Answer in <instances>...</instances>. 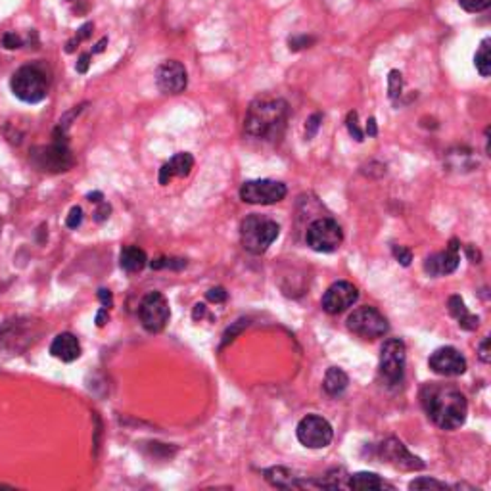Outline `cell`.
<instances>
[{"mask_svg":"<svg viewBox=\"0 0 491 491\" xmlns=\"http://www.w3.org/2000/svg\"><path fill=\"white\" fill-rule=\"evenodd\" d=\"M409 490H448V485L434 478H416L409 484Z\"/></svg>","mask_w":491,"mask_h":491,"instance_id":"25","label":"cell"},{"mask_svg":"<svg viewBox=\"0 0 491 491\" xmlns=\"http://www.w3.org/2000/svg\"><path fill=\"white\" fill-rule=\"evenodd\" d=\"M297 440L309 449H324L330 445L334 438L332 426L327 418L319 415H307L300 421L296 428Z\"/></svg>","mask_w":491,"mask_h":491,"instance_id":"9","label":"cell"},{"mask_svg":"<svg viewBox=\"0 0 491 491\" xmlns=\"http://www.w3.org/2000/svg\"><path fill=\"white\" fill-rule=\"evenodd\" d=\"M12 93L26 104H38L48 95V81L43 70L37 65H23L12 75Z\"/></svg>","mask_w":491,"mask_h":491,"instance_id":"4","label":"cell"},{"mask_svg":"<svg viewBox=\"0 0 491 491\" xmlns=\"http://www.w3.org/2000/svg\"><path fill=\"white\" fill-rule=\"evenodd\" d=\"M394 255H396L397 261L403 265V267H409L411 261H413V253H411V250L403 248V246H394Z\"/></svg>","mask_w":491,"mask_h":491,"instance_id":"34","label":"cell"},{"mask_svg":"<svg viewBox=\"0 0 491 491\" xmlns=\"http://www.w3.org/2000/svg\"><path fill=\"white\" fill-rule=\"evenodd\" d=\"M156 83L162 93L165 95H181L186 85H189V75L181 62L169 60L164 62L156 71Z\"/></svg>","mask_w":491,"mask_h":491,"instance_id":"13","label":"cell"},{"mask_svg":"<svg viewBox=\"0 0 491 491\" xmlns=\"http://www.w3.org/2000/svg\"><path fill=\"white\" fill-rule=\"evenodd\" d=\"M401 88H403V79H401V73L397 70L390 71V77H388V90H390V98L396 100L397 96L401 95Z\"/></svg>","mask_w":491,"mask_h":491,"instance_id":"26","label":"cell"},{"mask_svg":"<svg viewBox=\"0 0 491 491\" xmlns=\"http://www.w3.org/2000/svg\"><path fill=\"white\" fill-rule=\"evenodd\" d=\"M265 478L269 484H273L275 487H284V490H290V487H303V482L297 476H294L292 470L284 468V466H273L269 470H265Z\"/></svg>","mask_w":491,"mask_h":491,"instance_id":"21","label":"cell"},{"mask_svg":"<svg viewBox=\"0 0 491 491\" xmlns=\"http://www.w3.org/2000/svg\"><path fill=\"white\" fill-rule=\"evenodd\" d=\"M321 121H322L321 114H313L311 117H309L307 125H305V137H307V140H311L313 137H315L317 131H319V127H321Z\"/></svg>","mask_w":491,"mask_h":491,"instance_id":"32","label":"cell"},{"mask_svg":"<svg viewBox=\"0 0 491 491\" xmlns=\"http://www.w3.org/2000/svg\"><path fill=\"white\" fill-rule=\"evenodd\" d=\"M288 104L283 98H259L246 114L244 129L253 139L275 140L283 134Z\"/></svg>","mask_w":491,"mask_h":491,"instance_id":"2","label":"cell"},{"mask_svg":"<svg viewBox=\"0 0 491 491\" xmlns=\"http://www.w3.org/2000/svg\"><path fill=\"white\" fill-rule=\"evenodd\" d=\"M305 242L311 250L319 253H332L344 242V233L340 225L332 219H317L309 225L305 233Z\"/></svg>","mask_w":491,"mask_h":491,"instance_id":"6","label":"cell"},{"mask_svg":"<svg viewBox=\"0 0 491 491\" xmlns=\"http://www.w3.org/2000/svg\"><path fill=\"white\" fill-rule=\"evenodd\" d=\"M459 4L463 10H466V12L476 14V12H484V10H487L491 4V0H459Z\"/></svg>","mask_w":491,"mask_h":491,"instance_id":"28","label":"cell"},{"mask_svg":"<svg viewBox=\"0 0 491 491\" xmlns=\"http://www.w3.org/2000/svg\"><path fill=\"white\" fill-rule=\"evenodd\" d=\"M280 227L269 217H261V215H250L242 221L240 227V240L244 246L246 252L253 253V255H261L269 250V246L278 238Z\"/></svg>","mask_w":491,"mask_h":491,"instance_id":"3","label":"cell"},{"mask_svg":"<svg viewBox=\"0 0 491 491\" xmlns=\"http://www.w3.org/2000/svg\"><path fill=\"white\" fill-rule=\"evenodd\" d=\"M194 167V158L189 152H179L159 169V184H169L175 176H186Z\"/></svg>","mask_w":491,"mask_h":491,"instance_id":"18","label":"cell"},{"mask_svg":"<svg viewBox=\"0 0 491 491\" xmlns=\"http://www.w3.org/2000/svg\"><path fill=\"white\" fill-rule=\"evenodd\" d=\"M346 487L349 490H384V487H391L380 478L378 474L374 472H357L349 476V480L346 482Z\"/></svg>","mask_w":491,"mask_h":491,"instance_id":"22","label":"cell"},{"mask_svg":"<svg viewBox=\"0 0 491 491\" xmlns=\"http://www.w3.org/2000/svg\"><path fill=\"white\" fill-rule=\"evenodd\" d=\"M87 198H88V200H90V202L100 204L102 200H104V194H102V192H90V194H88Z\"/></svg>","mask_w":491,"mask_h":491,"instance_id":"44","label":"cell"},{"mask_svg":"<svg viewBox=\"0 0 491 491\" xmlns=\"http://www.w3.org/2000/svg\"><path fill=\"white\" fill-rule=\"evenodd\" d=\"M140 322L148 332H162L165 324L169 322L171 309L169 302L165 300L162 292H150L140 302Z\"/></svg>","mask_w":491,"mask_h":491,"instance_id":"10","label":"cell"},{"mask_svg":"<svg viewBox=\"0 0 491 491\" xmlns=\"http://www.w3.org/2000/svg\"><path fill=\"white\" fill-rule=\"evenodd\" d=\"M250 322H248V319H240V321H236L233 324V327L228 328L227 332H225V336H223V346H227L228 342H233V340H236V336H238L242 330H244L246 327H248Z\"/></svg>","mask_w":491,"mask_h":491,"instance_id":"29","label":"cell"},{"mask_svg":"<svg viewBox=\"0 0 491 491\" xmlns=\"http://www.w3.org/2000/svg\"><path fill=\"white\" fill-rule=\"evenodd\" d=\"M106 44H107V38L104 37L100 41V43L96 44L95 48H93V54H100V52H104V48H106Z\"/></svg>","mask_w":491,"mask_h":491,"instance_id":"45","label":"cell"},{"mask_svg":"<svg viewBox=\"0 0 491 491\" xmlns=\"http://www.w3.org/2000/svg\"><path fill=\"white\" fill-rule=\"evenodd\" d=\"M378 455L390 463L391 466L396 468H401V470H422L424 468V463H422L418 457L409 453V449L405 448L403 443L396 438H390L386 440L380 448H378Z\"/></svg>","mask_w":491,"mask_h":491,"instance_id":"14","label":"cell"},{"mask_svg":"<svg viewBox=\"0 0 491 491\" xmlns=\"http://www.w3.org/2000/svg\"><path fill=\"white\" fill-rule=\"evenodd\" d=\"M106 317H107V309L106 307L100 309V311H98V315H96V324H98V327H104V324H106Z\"/></svg>","mask_w":491,"mask_h":491,"instance_id":"43","label":"cell"},{"mask_svg":"<svg viewBox=\"0 0 491 491\" xmlns=\"http://www.w3.org/2000/svg\"><path fill=\"white\" fill-rule=\"evenodd\" d=\"M110 211H112V208H110V204L102 200L100 206H98V209H96V211H95V219L98 221V223H102V221H106L107 217H110Z\"/></svg>","mask_w":491,"mask_h":491,"instance_id":"38","label":"cell"},{"mask_svg":"<svg viewBox=\"0 0 491 491\" xmlns=\"http://www.w3.org/2000/svg\"><path fill=\"white\" fill-rule=\"evenodd\" d=\"M430 369L441 376H460L466 372V359L455 347H440L428 359Z\"/></svg>","mask_w":491,"mask_h":491,"instance_id":"15","label":"cell"},{"mask_svg":"<svg viewBox=\"0 0 491 491\" xmlns=\"http://www.w3.org/2000/svg\"><path fill=\"white\" fill-rule=\"evenodd\" d=\"M357 297H359L357 288L352 283L340 280V283H334L324 292L321 303L328 315H338V313H344L346 309L352 307L353 303L357 302Z\"/></svg>","mask_w":491,"mask_h":491,"instance_id":"12","label":"cell"},{"mask_svg":"<svg viewBox=\"0 0 491 491\" xmlns=\"http://www.w3.org/2000/svg\"><path fill=\"white\" fill-rule=\"evenodd\" d=\"M347 131L357 142H363V139H365V134L357 125V112H349V115H347Z\"/></svg>","mask_w":491,"mask_h":491,"instance_id":"30","label":"cell"},{"mask_svg":"<svg viewBox=\"0 0 491 491\" xmlns=\"http://www.w3.org/2000/svg\"><path fill=\"white\" fill-rule=\"evenodd\" d=\"M204 313H206V305H196V309H194V319H198V317H202Z\"/></svg>","mask_w":491,"mask_h":491,"instance_id":"46","label":"cell"},{"mask_svg":"<svg viewBox=\"0 0 491 491\" xmlns=\"http://www.w3.org/2000/svg\"><path fill=\"white\" fill-rule=\"evenodd\" d=\"M449 313L459 321V327H463L465 330H476L480 324V319L476 315H472L468 309H466L465 302L460 300V296H451L448 302Z\"/></svg>","mask_w":491,"mask_h":491,"instance_id":"20","label":"cell"},{"mask_svg":"<svg viewBox=\"0 0 491 491\" xmlns=\"http://www.w3.org/2000/svg\"><path fill=\"white\" fill-rule=\"evenodd\" d=\"M487 346H490V338H484L482 344H480V359L484 361V363H490V349H487Z\"/></svg>","mask_w":491,"mask_h":491,"instance_id":"41","label":"cell"},{"mask_svg":"<svg viewBox=\"0 0 491 491\" xmlns=\"http://www.w3.org/2000/svg\"><path fill=\"white\" fill-rule=\"evenodd\" d=\"M474 65L482 77H490L491 73V38L485 37L480 44L478 52L474 56Z\"/></svg>","mask_w":491,"mask_h":491,"instance_id":"24","label":"cell"},{"mask_svg":"<svg viewBox=\"0 0 491 491\" xmlns=\"http://www.w3.org/2000/svg\"><path fill=\"white\" fill-rule=\"evenodd\" d=\"M2 44H4V48H8V51H14V48H19V46L23 44V41H21L16 33H6V35L2 37Z\"/></svg>","mask_w":491,"mask_h":491,"instance_id":"36","label":"cell"},{"mask_svg":"<svg viewBox=\"0 0 491 491\" xmlns=\"http://www.w3.org/2000/svg\"><path fill=\"white\" fill-rule=\"evenodd\" d=\"M51 355L63 363H73L81 357V344L71 332L58 334L51 344Z\"/></svg>","mask_w":491,"mask_h":491,"instance_id":"17","label":"cell"},{"mask_svg":"<svg viewBox=\"0 0 491 491\" xmlns=\"http://www.w3.org/2000/svg\"><path fill=\"white\" fill-rule=\"evenodd\" d=\"M459 242H457V240H451L445 252L434 253V255H428V258H426V261H424V271L428 273L430 277H445V275H451V273L459 267Z\"/></svg>","mask_w":491,"mask_h":491,"instance_id":"16","label":"cell"},{"mask_svg":"<svg viewBox=\"0 0 491 491\" xmlns=\"http://www.w3.org/2000/svg\"><path fill=\"white\" fill-rule=\"evenodd\" d=\"M120 265L127 273H140L148 265V258L139 246H125L120 253Z\"/></svg>","mask_w":491,"mask_h":491,"instance_id":"19","label":"cell"},{"mask_svg":"<svg viewBox=\"0 0 491 491\" xmlns=\"http://www.w3.org/2000/svg\"><path fill=\"white\" fill-rule=\"evenodd\" d=\"M421 399L424 411L441 430H457L465 424L468 413L466 397L453 386L426 384L421 391Z\"/></svg>","mask_w":491,"mask_h":491,"instance_id":"1","label":"cell"},{"mask_svg":"<svg viewBox=\"0 0 491 491\" xmlns=\"http://www.w3.org/2000/svg\"><path fill=\"white\" fill-rule=\"evenodd\" d=\"M315 43V38L307 37V35H302V37H292L288 41L290 51H302V48H309V44Z\"/></svg>","mask_w":491,"mask_h":491,"instance_id":"35","label":"cell"},{"mask_svg":"<svg viewBox=\"0 0 491 491\" xmlns=\"http://www.w3.org/2000/svg\"><path fill=\"white\" fill-rule=\"evenodd\" d=\"M0 227H2V221H0Z\"/></svg>","mask_w":491,"mask_h":491,"instance_id":"47","label":"cell"},{"mask_svg":"<svg viewBox=\"0 0 491 491\" xmlns=\"http://www.w3.org/2000/svg\"><path fill=\"white\" fill-rule=\"evenodd\" d=\"M183 267H186L184 259L159 258L156 261H152V269H183Z\"/></svg>","mask_w":491,"mask_h":491,"instance_id":"27","label":"cell"},{"mask_svg":"<svg viewBox=\"0 0 491 491\" xmlns=\"http://www.w3.org/2000/svg\"><path fill=\"white\" fill-rule=\"evenodd\" d=\"M366 134H369V137H376L378 134L376 120H374V117H371V120L366 121Z\"/></svg>","mask_w":491,"mask_h":491,"instance_id":"42","label":"cell"},{"mask_svg":"<svg viewBox=\"0 0 491 491\" xmlns=\"http://www.w3.org/2000/svg\"><path fill=\"white\" fill-rule=\"evenodd\" d=\"M90 33H93V23H85V26L77 31V35L73 38H71L70 43H68V48L65 51L68 52H73L75 51V44H79L81 41H85V38L90 37Z\"/></svg>","mask_w":491,"mask_h":491,"instance_id":"31","label":"cell"},{"mask_svg":"<svg viewBox=\"0 0 491 491\" xmlns=\"http://www.w3.org/2000/svg\"><path fill=\"white\" fill-rule=\"evenodd\" d=\"M208 300L209 302H213V303H223L225 300H227V292H225V288H221V286H217V288H211L208 292Z\"/></svg>","mask_w":491,"mask_h":491,"instance_id":"37","label":"cell"},{"mask_svg":"<svg viewBox=\"0 0 491 491\" xmlns=\"http://www.w3.org/2000/svg\"><path fill=\"white\" fill-rule=\"evenodd\" d=\"M98 297H100V302H102V305H104V307H106V309L112 307V303H114V300H112V292H110V290L102 288L100 292H98Z\"/></svg>","mask_w":491,"mask_h":491,"instance_id":"40","label":"cell"},{"mask_svg":"<svg viewBox=\"0 0 491 491\" xmlns=\"http://www.w3.org/2000/svg\"><path fill=\"white\" fill-rule=\"evenodd\" d=\"M347 384H349V378H347V374L342 369H338V366H330L327 371V374H324V382H322V386H324V391H327L328 396H342L344 391H346Z\"/></svg>","mask_w":491,"mask_h":491,"instance_id":"23","label":"cell"},{"mask_svg":"<svg viewBox=\"0 0 491 491\" xmlns=\"http://www.w3.org/2000/svg\"><path fill=\"white\" fill-rule=\"evenodd\" d=\"M83 223V209L79 208V206H73V208L70 209V215H68V219H65V225L70 228H77L81 227Z\"/></svg>","mask_w":491,"mask_h":491,"instance_id":"33","label":"cell"},{"mask_svg":"<svg viewBox=\"0 0 491 491\" xmlns=\"http://www.w3.org/2000/svg\"><path fill=\"white\" fill-rule=\"evenodd\" d=\"M407 349L401 340H388L380 352V376L388 386H401L405 376Z\"/></svg>","mask_w":491,"mask_h":491,"instance_id":"5","label":"cell"},{"mask_svg":"<svg viewBox=\"0 0 491 491\" xmlns=\"http://www.w3.org/2000/svg\"><path fill=\"white\" fill-rule=\"evenodd\" d=\"M288 194L286 184L271 181V179H259V181H248L240 189L242 202L253 204V206H271L284 200Z\"/></svg>","mask_w":491,"mask_h":491,"instance_id":"8","label":"cell"},{"mask_svg":"<svg viewBox=\"0 0 491 491\" xmlns=\"http://www.w3.org/2000/svg\"><path fill=\"white\" fill-rule=\"evenodd\" d=\"M90 56L93 54H81V58H79V62H77V65H75V70H77V73H87L88 71V65H90Z\"/></svg>","mask_w":491,"mask_h":491,"instance_id":"39","label":"cell"},{"mask_svg":"<svg viewBox=\"0 0 491 491\" xmlns=\"http://www.w3.org/2000/svg\"><path fill=\"white\" fill-rule=\"evenodd\" d=\"M347 328L363 340H376L388 332V321L376 307H359L347 317Z\"/></svg>","mask_w":491,"mask_h":491,"instance_id":"7","label":"cell"},{"mask_svg":"<svg viewBox=\"0 0 491 491\" xmlns=\"http://www.w3.org/2000/svg\"><path fill=\"white\" fill-rule=\"evenodd\" d=\"M31 162L37 165V169L46 173H62L73 165V156L68 146L56 140L54 144L35 148L31 152Z\"/></svg>","mask_w":491,"mask_h":491,"instance_id":"11","label":"cell"}]
</instances>
